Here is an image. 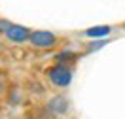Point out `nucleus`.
Masks as SVG:
<instances>
[{
  "label": "nucleus",
  "instance_id": "nucleus-11",
  "mask_svg": "<svg viewBox=\"0 0 125 119\" xmlns=\"http://www.w3.org/2000/svg\"><path fill=\"white\" fill-rule=\"evenodd\" d=\"M0 51H2V42H0Z\"/></svg>",
  "mask_w": 125,
  "mask_h": 119
},
{
  "label": "nucleus",
  "instance_id": "nucleus-6",
  "mask_svg": "<svg viewBox=\"0 0 125 119\" xmlns=\"http://www.w3.org/2000/svg\"><path fill=\"white\" fill-rule=\"evenodd\" d=\"M112 32V27L110 25H102V27H93V28H87L85 36L89 38H97V36H108Z\"/></svg>",
  "mask_w": 125,
  "mask_h": 119
},
{
  "label": "nucleus",
  "instance_id": "nucleus-10",
  "mask_svg": "<svg viewBox=\"0 0 125 119\" xmlns=\"http://www.w3.org/2000/svg\"><path fill=\"white\" fill-rule=\"evenodd\" d=\"M23 119H36L34 115H27V117H23Z\"/></svg>",
  "mask_w": 125,
  "mask_h": 119
},
{
  "label": "nucleus",
  "instance_id": "nucleus-5",
  "mask_svg": "<svg viewBox=\"0 0 125 119\" xmlns=\"http://www.w3.org/2000/svg\"><path fill=\"white\" fill-rule=\"evenodd\" d=\"M78 61V55L74 53V51H61V53H57L55 55V63L57 64H64V66H70Z\"/></svg>",
  "mask_w": 125,
  "mask_h": 119
},
{
  "label": "nucleus",
  "instance_id": "nucleus-7",
  "mask_svg": "<svg viewBox=\"0 0 125 119\" xmlns=\"http://www.w3.org/2000/svg\"><path fill=\"white\" fill-rule=\"evenodd\" d=\"M10 93H11V96H10V100H8V102L11 104V106H15V100H17V102L21 100V96H19V91H17V89H11Z\"/></svg>",
  "mask_w": 125,
  "mask_h": 119
},
{
  "label": "nucleus",
  "instance_id": "nucleus-8",
  "mask_svg": "<svg viewBox=\"0 0 125 119\" xmlns=\"http://www.w3.org/2000/svg\"><path fill=\"white\" fill-rule=\"evenodd\" d=\"M10 27H11V23H10V21H6V19H0V32H2V34H6V30H8Z\"/></svg>",
  "mask_w": 125,
  "mask_h": 119
},
{
  "label": "nucleus",
  "instance_id": "nucleus-2",
  "mask_svg": "<svg viewBox=\"0 0 125 119\" xmlns=\"http://www.w3.org/2000/svg\"><path fill=\"white\" fill-rule=\"evenodd\" d=\"M29 42L36 49H51L55 46H59V38L53 32H47V30H32Z\"/></svg>",
  "mask_w": 125,
  "mask_h": 119
},
{
  "label": "nucleus",
  "instance_id": "nucleus-4",
  "mask_svg": "<svg viewBox=\"0 0 125 119\" xmlns=\"http://www.w3.org/2000/svg\"><path fill=\"white\" fill-rule=\"evenodd\" d=\"M31 28L29 27H23V25H13L11 23V27H10L8 30H6V38L11 42V44H25V42H29V38H31Z\"/></svg>",
  "mask_w": 125,
  "mask_h": 119
},
{
  "label": "nucleus",
  "instance_id": "nucleus-3",
  "mask_svg": "<svg viewBox=\"0 0 125 119\" xmlns=\"http://www.w3.org/2000/svg\"><path fill=\"white\" fill-rule=\"evenodd\" d=\"M46 110L51 113V115H66L68 110H70V102H68V98L62 95H55L51 96L46 104Z\"/></svg>",
  "mask_w": 125,
  "mask_h": 119
},
{
  "label": "nucleus",
  "instance_id": "nucleus-9",
  "mask_svg": "<svg viewBox=\"0 0 125 119\" xmlns=\"http://www.w3.org/2000/svg\"><path fill=\"white\" fill-rule=\"evenodd\" d=\"M6 93V76L0 72V96Z\"/></svg>",
  "mask_w": 125,
  "mask_h": 119
},
{
  "label": "nucleus",
  "instance_id": "nucleus-1",
  "mask_svg": "<svg viewBox=\"0 0 125 119\" xmlns=\"http://www.w3.org/2000/svg\"><path fill=\"white\" fill-rule=\"evenodd\" d=\"M46 76L55 87L64 89V87H68L70 81H72V68L70 66H64V64L55 63V64H51V66L46 68Z\"/></svg>",
  "mask_w": 125,
  "mask_h": 119
}]
</instances>
